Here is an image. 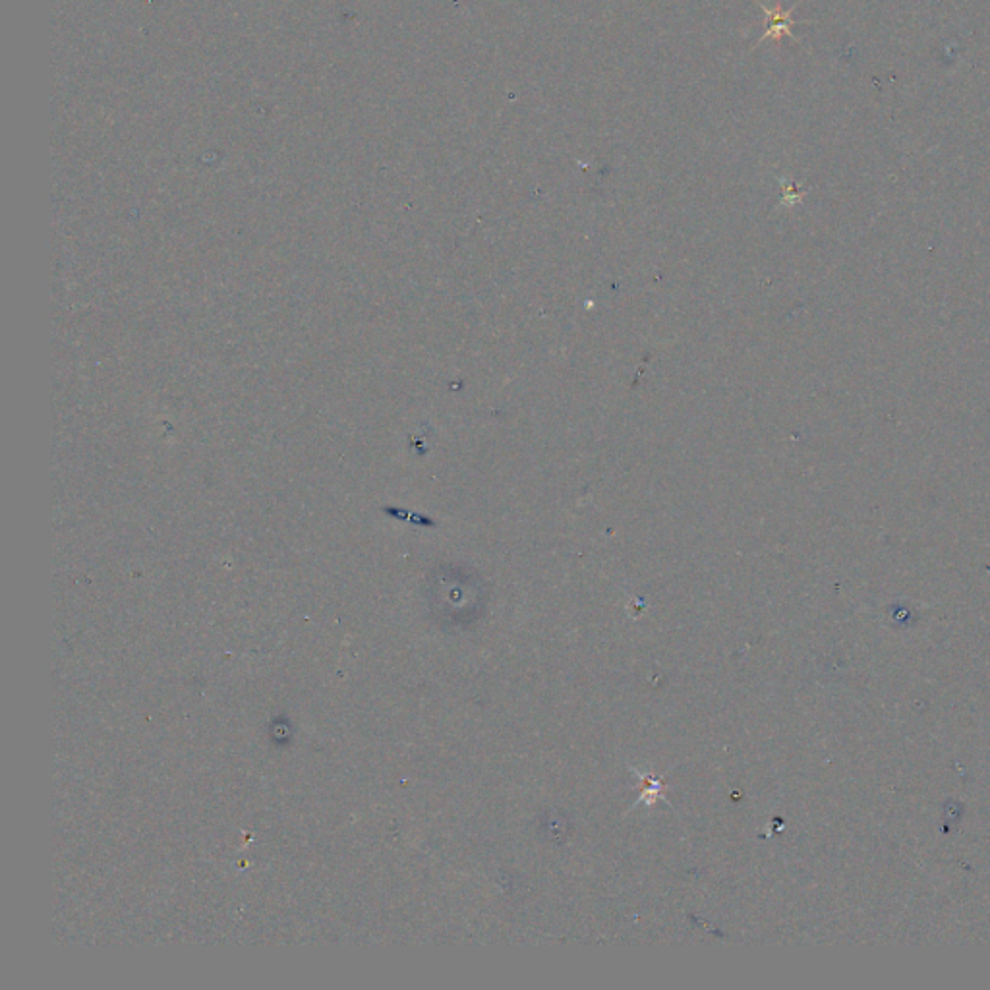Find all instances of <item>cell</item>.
Wrapping results in <instances>:
<instances>
[{"instance_id":"obj_1","label":"cell","mask_w":990,"mask_h":990,"mask_svg":"<svg viewBox=\"0 0 990 990\" xmlns=\"http://www.w3.org/2000/svg\"><path fill=\"white\" fill-rule=\"evenodd\" d=\"M760 6H762V4H760ZM762 10H764V14H766V18H768V26H766V31H764L762 39L758 41V45H760L762 41H766V39H782L784 35L793 37V35H791V26H793L795 22L791 20V10H782L780 6H776V8H766V6H762Z\"/></svg>"}]
</instances>
